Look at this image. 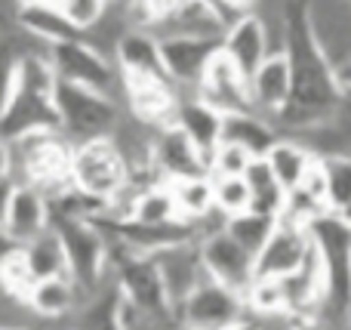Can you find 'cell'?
Masks as SVG:
<instances>
[{
  "label": "cell",
  "instance_id": "cell-3",
  "mask_svg": "<svg viewBox=\"0 0 351 330\" xmlns=\"http://www.w3.org/2000/svg\"><path fill=\"white\" fill-rule=\"evenodd\" d=\"M53 228L59 232L68 259V278L77 284L80 296H93L111 281V241L105 228L90 216H56Z\"/></svg>",
  "mask_w": 351,
  "mask_h": 330
},
{
  "label": "cell",
  "instance_id": "cell-22",
  "mask_svg": "<svg viewBox=\"0 0 351 330\" xmlns=\"http://www.w3.org/2000/svg\"><path fill=\"white\" fill-rule=\"evenodd\" d=\"M80 303H84V296H80L77 284L68 275H59L40 278L28 294L25 306H28L31 318L40 321V325H68V318L77 312Z\"/></svg>",
  "mask_w": 351,
  "mask_h": 330
},
{
  "label": "cell",
  "instance_id": "cell-9",
  "mask_svg": "<svg viewBox=\"0 0 351 330\" xmlns=\"http://www.w3.org/2000/svg\"><path fill=\"white\" fill-rule=\"evenodd\" d=\"M200 244V259H204L206 278L222 287L234 290V294H247V287L256 278V257L250 250H243L234 238L222 228L204 232L197 238Z\"/></svg>",
  "mask_w": 351,
  "mask_h": 330
},
{
  "label": "cell",
  "instance_id": "cell-25",
  "mask_svg": "<svg viewBox=\"0 0 351 330\" xmlns=\"http://www.w3.org/2000/svg\"><path fill=\"white\" fill-rule=\"evenodd\" d=\"M268 167L274 170V176H278V182L284 185L287 191H293L299 182L305 179V173L311 170V164L317 161V154L311 152L308 145H305L299 136H290V133H280L278 142H274L271 148H268L265 154Z\"/></svg>",
  "mask_w": 351,
  "mask_h": 330
},
{
  "label": "cell",
  "instance_id": "cell-33",
  "mask_svg": "<svg viewBox=\"0 0 351 330\" xmlns=\"http://www.w3.org/2000/svg\"><path fill=\"white\" fill-rule=\"evenodd\" d=\"M213 201H216V213L222 220L241 216L253 210V195L243 176H219L213 179Z\"/></svg>",
  "mask_w": 351,
  "mask_h": 330
},
{
  "label": "cell",
  "instance_id": "cell-39",
  "mask_svg": "<svg viewBox=\"0 0 351 330\" xmlns=\"http://www.w3.org/2000/svg\"><path fill=\"white\" fill-rule=\"evenodd\" d=\"M0 179H12V148L3 136H0Z\"/></svg>",
  "mask_w": 351,
  "mask_h": 330
},
{
  "label": "cell",
  "instance_id": "cell-32",
  "mask_svg": "<svg viewBox=\"0 0 351 330\" xmlns=\"http://www.w3.org/2000/svg\"><path fill=\"white\" fill-rule=\"evenodd\" d=\"M34 284H37V278H34V272H31L28 259H25L22 247L6 253L3 263H0V294H6L16 303H25L28 294L34 290Z\"/></svg>",
  "mask_w": 351,
  "mask_h": 330
},
{
  "label": "cell",
  "instance_id": "cell-16",
  "mask_svg": "<svg viewBox=\"0 0 351 330\" xmlns=\"http://www.w3.org/2000/svg\"><path fill=\"white\" fill-rule=\"evenodd\" d=\"M114 65L123 84L133 80H167L160 37L145 28H130L114 47Z\"/></svg>",
  "mask_w": 351,
  "mask_h": 330
},
{
  "label": "cell",
  "instance_id": "cell-14",
  "mask_svg": "<svg viewBox=\"0 0 351 330\" xmlns=\"http://www.w3.org/2000/svg\"><path fill=\"white\" fill-rule=\"evenodd\" d=\"M293 93V65L287 53H268L250 74V108L268 121H278Z\"/></svg>",
  "mask_w": 351,
  "mask_h": 330
},
{
  "label": "cell",
  "instance_id": "cell-29",
  "mask_svg": "<svg viewBox=\"0 0 351 330\" xmlns=\"http://www.w3.org/2000/svg\"><path fill=\"white\" fill-rule=\"evenodd\" d=\"M130 220L145 222V226H170V222H182L179 210H176V198L170 182H152L142 185L133 204V216Z\"/></svg>",
  "mask_w": 351,
  "mask_h": 330
},
{
  "label": "cell",
  "instance_id": "cell-46",
  "mask_svg": "<svg viewBox=\"0 0 351 330\" xmlns=\"http://www.w3.org/2000/svg\"><path fill=\"white\" fill-rule=\"evenodd\" d=\"M3 330H31V327H3Z\"/></svg>",
  "mask_w": 351,
  "mask_h": 330
},
{
  "label": "cell",
  "instance_id": "cell-19",
  "mask_svg": "<svg viewBox=\"0 0 351 330\" xmlns=\"http://www.w3.org/2000/svg\"><path fill=\"white\" fill-rule=\"evenodd\" d=\"M194 93H200L206 102L216 105V108L225 111V115H228V111L250 108V78L222 53V49L210 59V65H206L204 78H200V84Z\"/></svg>",
  "mask_w": 351,
  "mask_h": 330
},
{
  "label": "cell",
  "instance_id": "cell-45",
  "mask_svg": "<svg viewBox=\"0 0 351 330\" xmlns=\"http://www.w3.org/2000/svg\"><path fill=\"white\" fill-rule=\"evenodd\" d=\"M346 327L351 330V309H348V315H346Z\"/></svg>",
  "mask_w": 351,
  "mask_h": 330
},
{
  "label": "cell",
  "instance_id": "cell-47",
  "mask_svg": "<svg viewBox=\"0 0 351 330\" xmlns=\"http://www.w3.org/2000/svg\"><path fill=\"white\" fill-rule=\"evenodd\" d=\"M176 330H191V327H176Z\"/></svg>",
  "mask_w": 351,
  "mask_h": 330
},
{
  "label": "cell",
  "instance_id": "cell-42",
  "mask_svg": "<svg viewBox=\"0 0 351 330\" xmlns=\"http://www.w3.org/2000/svg\"><path fill=\"white\" fill-rule=\"evenodd\" d=\"M336 84H339V90L346 93V96H351V56L336 65Z\"/></svg>",
  "mask_w": 351,
  "mask_h": 330
},
{
  "label": "cell",
  "instance_id": "cell-12",
  "mask_svg": "<svg viewBox=\"0 0 351 330\" xmlns=\"http://www.w3.org/2000/svg\"><path fill=\"white\" fill-rule=\"evenodd\" d=\"M154 263H158L160 281H164L167 300H170L173 309H179L206 281V269H204V259H200L197 238L164 247L160 253H154Z\"/></svg>",
  "mask_w": 351,
  "mask_h": 330
},
{
  "label": "cell",
  "instance_id": "cell-37",
  "mask_svg": "<svg viewBox=\"0 0 351 330\" xmlns=\"http://www.w3.org/2000/svg\"><path fill=\"white\" fill-rule=\"evenodd\" d=\"M16 68H19V53L0 37V111L10 102L12 86H16Z\"/></svg>",
  "mask_w": 351,
  "mask_h": 330
},
{
  "label": "cell",
  "instance_id": "cell-2",
  "mask_svg": "<svg viewBox=\"0 0 351 330\" xmlns=\"http://www.w3.org/2000/svg\"><path fill=\"white\" fill-rule=\"evenodd\" d=\"M12 179L37 185L53 201L74 189L71 185V148L59 130H40L22 139H12Z\"/></svg>",
  "mask_w": 351,
  "mask_h": 330
},
{
  "label": "cell",
  "instance_id": "cell-5",
  "mask_svg": "<svg viewBox=\"0 0 351 330\" xmlns=\"http://www.w3.org/2000/svg\"><path fill=\"white\" fill-rule=\"evenodd\" d=\"M56 108H59V133L68 142L111 136L127 115L121 99L68 80H59L56 86Z\"/></svg>",
  "mask_w": 351,
  "mask_h": 330
},
{
  "label": "cell",
  "instance_id": "cell-24",
  "mask_svg": "<svg viewBox=\"0 0 351 330\" xmlns=\"http://www.w3.org/2000/svg\"><path fill=\"white\" fill-rule=\"evenodd\" d=\"M278 136H280L278 123L262 117L259 111H253V108L228 111V115H225L222 139L237 142V145H243L250 154H256V158H265L268 148L278 142Z\"/></svg>",
  "mask_w": 351,
  "mask_h": 330
},
{
  "label": "cell",
  "instance_id": "cell-17",
  "mask_svg": "<svg viewBox=\"0 0 351 330\" xmlns=\"http://www.w3.org/2000/svg\"><path fill=\"white\" fill-rule=\"evenodd\" d=\"M47 228H53V204L37 185L16 182L10 198V210H6L3 232L16 241L19 247L34 241L37 235H43Z\"/></svg>",
  "mask_w": 351,
  "mask_h": 330
},
{
  "label": "cell",
  "instance_id": "cell-10",
  "mask_svg": "<svg viewBox=\"0 0 351 330\" xmlns=\"http://www.w3.org/2000/svg\"><path fill=\"white\" fill-rule=\"evenodd\" d=\"M241 318H247L243 296L210 281V278L176 309L179 327H191V330H225L237 325Z\"/></svg>",
  "mask_w": 351,
  "mask_h": 330
},
{
  "label": "cell",
  "instance_id": "cell-4",
  "mask_svg": "<svg viewBox=\"0 0 351 330\" xmlns=\"http://www.w3.org/2000/svg\"><path fill=\"white\" fill-rule=\"evenodd\" d=\"M111 281L121 290L123 300H130L145 315V321L179 327L176 309L167 300L164 281H160L158 263L152 253H136L121 244H111Z\"/></svg>",
  "mask_w": 351,
  "mask_h": 330
},
{
  "label": "cell",
  "instance_id": "cell-43",
  "mask_svg": "<svg viewBox=\"0 0 351 330\" xmlns=\"http://www.w3.org/2000/svg\"><path fill=\"white\" fill-rule=\"evenodd\" d=\"M225 330H262V327H259V321L247 315V318H241L237 325H231V327H225Z\"/></svg>",
  "mask_w": 351,
  "mask_h": 330
},
{
  "label": "cell",
  "instance_id": "cell-18",
  "mask_svg": "<svg viewBox=\"0 0 351 330\" xmlns=\"http://www.w3.org/2000/svg\"><path fill=\"white\" fill-rule=\"evenodd\" d=\"M179 96L182 90H176L170 80H133L123 84V111L145 127L158 130L173 123Z\"/></svg>",
  "mask_w": 351,
  "mask_h": 330
},
{
  "label": "cell",
  "instance_id": "cell-41",
  "mask_svg": "<svg viewBox=\"0 0 351 330\" xmlns=\"http://www.w3.org/2000/svg\"><path fill=\"white\" fill-rule=\"evenodd\" d=\"M287 330H330L324 318H290Z\"/></svg>",
  "mask_w": 351,
  "mask_h": 330
},
{
  "label": "cell",
  "instance_id": "cell-1",
  "mask_svg": "<svg viewBox=\"0 0 351 330\" xmlns=\"http://www.w3.org/2000/svg\"><path fill=\"white\" fill-rule=\"evenodd\" d=\"M56 86H59V78L49 65L47 49L19 56L16 86H12L10 102L0 111V136L12 142L40 130H59Z\"/></svg>",
  "mask_w": 351,
  "mask_h": 330
},
{
  "label": "cell",
  "instance_id": "cell-40",
  "mask_svg": "<svg viewBox=\"0 0 351 330\" xmlns=\"http://www.w3.org/2000/svg\"><path fill=\"white\" fill-rule=\"evenodd\" d=\"M16 189V179H0V228L6 222V210H10V198Z\"/></svg>",
  "mask_w": 351,
  "mask_h": 330
},
{
  "label": "cell",
  "instance_id": "cell-30",
  "mask_svg": "<svg viewBox=\"0 0 351 330\" xmlns=\"http://www.w3.org/2000/svg\"><path fill=\"white\" fill-rule=\"evenodd\" d=\"M247 315L256 321H274L287 318V296L280 278H253V284L243 294Z\"/></svg>",
  "mask_w": 351,
  "mask_h": 330
},
{
  "label": "cell",
  "instance_id": "cell-38",
  "mask_svg": "<svg viewBox=\"0 0 351 330\" xmlns=\"http://www.w3.org/2000/svg\"><path fill=\"white\" fill-rule=\"evenodd\" d=\"M219 6H222V12L228 19H234V16H243V12H253L256 0H219Z\"/></svg>",
  "mask_w": 351,
  "mask_h": 330
},
{
  "label": "cell",
  "instance_id": "cell-48",
  "mask_svg": "<svg viewBox=\"0 0 351 330\" xmlns=\"http://www.w3.org/2000/svg\"><path fill=\"white\" fill-rule=\"evenodd\" d=\"M108 3H117V0H108Z\"/></svg>",
  "mask_w": 351,
  "mask_h": 330
},
{
  "label": "cell",
  "instance_id": "cell-15",
  "mask_svg": "<svg viewBox=\"0 0 351 330\" xmlns=\"http://www.w3.org/2000/svg\"><path fill=\"white\" fill-rule=\"evenodd\" d=\"M311 250V235L305 226L278 220L271 241L256 257V278H287L305 263Z\"/></svg>",
  "mask_w": 351,
  "mask_h": 330
},
{
  "label": "cell",
  "instance_id": "cell-7",
  "mask_svg": "<svg viewBox=\"0 0 351 330\" xmlns=\"http://www.w3.org/2000/svg\"><path fill=\"white\" fill-rule=\"evenodd\" d=\"M308 235L327 275V309L346 318L351 309V226L342 216L324 213L308 226Z\"/></svg>",
  "mask_w": 351,
  "mask_h": 330
},
{
  "label": "cell",
  "instance_id": "cell-34",
  "mask_svg": "<svg viewBox=\"0 0 351 330\" xmlns=\"http://www.w3.org/2000/svg\"><path fill=\"white\" fill-rule=\"evenodd\" d=\"M324 161V176H327V204L330 213L351 207V154H330Z\"/></svg>",
  "mask_w": 351,
  "mask_h": 330
},
{
  "label": "cell",
  "instance_id": "cell-49",
  "mask_svg": "<svg viewBox=\"0 0 351 330\" xmlns=\"http://www.w3.org/2000/svg\"><path fill=\"white\" fill-rule=\"evenodd\" d=\"M56 330H59V327H56ZM62 330H65V327H62Z\"/></svg>",
  "mask_w": 351,
  "mask_h": 330
},
{
  "label": "cell",
  "instance_id": "cell-35",
  "mask_svg": "<svg viewBox=\"0 0 351 330\" xmlns=\"http://www.w3.org/2000/svg\"><path fill=\"white\" fill-rule=\"evenodd\" d=\"M253 161H256V154H250L243 145L222 139L216 148H213L210 161H206V170H210L213 179H219V176H243Z\"/></svg>",
  "mask_w": 351,
  "mask_h": 330
},
{
  "label": "cell",
  "instance_id": "cell-23",
  "mask_svg": "<svg viewBox=\"0 0 351 330\" xmlns=\"http://www.w3.org/2000/svg\"><path fill=\"white\" fill-rule=\"evenodd\" d=\"M16 25L25 31L28 37H34L43 47H53V43L71 40V37H80L77 31L71 28V22L65 19L62 6H49L43 0H16Z\"/></svg>",
  "mask_w": 351,
  "mask_h": 330
},
{
  "label": "cell",
  "instance_id": "cell-28",
  "mask_svg": "<svg viewBox=\"0 0 351 330\" xmlns=\"http://www.w3.org/2000/svg\"><path fill=\"white\" fill-rule=\"evenodd\" d=\"M22 253L28 259L34 278H59L68 275V259H65V247H62V238L56 228H47L43 235H37L34 241L22 244Z\"/></svg>",
  "mask_w": 351,
  "mask_h": 330
},
{
  "label": "cell",
  "instance_id": "cell-44",
  "mask_svg": "<svg viewBox=\"0 0 351 330\" xmlns=\"http://www.w3.org/2000/svg\"><path fill=\"white\" fill-rule=\"evenodd\" d=\"M43 3H49V6H65V0H43Z\"/></svg>",
  "mask_w": 351,
  "mask_h": 330
},
{
  "label": "cell",
  "instance_id": "cell-26",
  "mask_svg": "<svg viewBox=\"0 0 351 330\" xmlns=\"http://www.w3.org/2000/svg\"><path fill=\"white\" fill-rule=\"evenodd\" d=\"M173 198H176V210H179V220L188 226L197 228L204 220H210L216 213V201H213V176H191V179H179L170 182ZM197 235V232H194Z\"/></svg>",
  "mask_w": 351,
  "mask_h": 330
},
{
  "label": "cell",
  "instance_id": "cell-20",
  "mask_svg": "<svg viewBox=\"0 0 351 330\" xmlns=\"http://www.w3.org/2000/svg\"><path fill=\"white\" fill-rule=\"evenodd\" d=\"M173 123L197 145V152L210 161L213 148L222 142V130H225V111H219L216 105H210L200 93H182L179 105H176V117Z\"/></svg>",
  "mask_w": 351,
  "mask_h": 330
},
{
  "label": "cell",
  "instance_id": "cell-8",
  "mask_svg": "<svg viewBox=\"0 0 351 330\" xmlns=\"http://www.w3.org/2000/svg\"><path fill=\"white\" fill-rule=\"evenodd\" d=\"M47 56L59 80L108 93V96L121 99V105H123V78L117 71L114 59L105 56L102 49H96L86 37H71V40L53 43L47 49Z\"/></svg>",
  "mask_w": 351,
  "mask_h": 330
},
{
  "label": "cell",
  "instance_id": "cell-13",
  "mask_svg": "<svg viewBox=\"0 0 351 330\" xmlns=\"http://www.w3.org/2000/svg\"><path fill=\"white\" fill-rule=\"evenodd\" d=\"M152 161H154V173H158L160 182H179V179L206 176L210 173L206 170V158L197 152V145L176 123L154 130Z\"/></svg>",
  "mask_w": 351,
  "mask_h": 330
},
{
  "label": "cell",
  "instance_id": "cell-27",
  "mask_svg": "<svg viewBox=\"0 0 351 330\" xmlns=\"http://www.w3.org/2000/svg\"><path fill=\"white\" fill-rule=\"evenodd\" d=\"M243 179H247L250 195H253V210L280 220V213H284V207H287V189L278 182L274 170L268 167V161L265 158H256L253 164L247 167Z\"/></svg>",
  "mask_w": 351,
  "mask_h": 330
},
{
  "label": "cell",
  "instance_id": "cell-6",
  "mask_svg": "<svg viewBox=\"0 0 351 330\" xmlns=\"http://www.w3.org/2000/svg\"><path fill=\"white\" fill-rule=\"evenodd\" d=\"M130 182V167L123 161L121 148L111 136L74 142L71 148V185L93 204H102L114 198Z\"/></svg>",
  "mask_w": 351,
  "mask_h": 330
},
{
  "label": "cell",
  "instance_id": "cell-11",
  "mask_svg": "<svg viewBox=\"0 0 351 330\" xmlns=\"http://www.w3.org/2000/svg\"><path fill=\"white\" fill-rule=\"evenodd\" d=\"M216 37H191V34H170L160 37V56H164L167 80L182 93L197 90L210 59L219 53Z\"/></svg>",
  "mask_w": 351,
  "mask_h": 330
},
{
  "label": "cell",
  "instance_id": "cell-21",
  "mask_svg": "<svg viewBox=\"0 0 351 330\" xmlns=\"http://www.w3.org/2000/svg\"><path fill=\"white\" fill-rule=\"evenodd\" d=\"M219 49L250 78L262 65V59L268 56V34H265L262 19L256 12H243V16L228 19Z\"/></svg>",
  "mask_w": 351,
  "mask_h": 330
},
{
  "label": "cell",
  "instance_id": "cell-31",
  "mask_svg": "<svg viewBox=\"0 0 351 330\" xmlns=\"http://www.w3.org/2000/svg\"><path fill=\"white\" fill-rule=\"evenodd\" d=\"M274 228H278V220L259 213V210H247V213H241V216L225 220V232H228L243 250L253 253V257H259L262 247L271 241Z\"/></svg>",
  "mask_w": 351,
  "mask_h": 330
},
{
  "label": "cell",
  "instance_id": "cell-36",
  "mask_svg": "<svg viewBox=\"0 0 351 330\" xmlns=\"http://www.w3.org/2000/svg\"><path fill=\"white\" fill-rule=\"evenodd\" d=\"M108 6H111L108 0H65L62 12H65V19L71 22V28L77 34H86V31H93L105 19Z\"/></svg>",
  "mask_w": 351,
  "mask_h": 330
}]
</instances>
